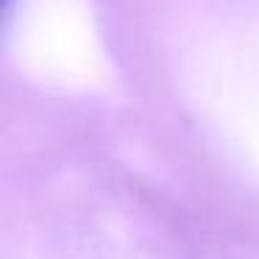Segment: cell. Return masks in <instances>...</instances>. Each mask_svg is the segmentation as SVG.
I'll return each instance as SVG.
<instances>
[{"label": "cell", "mask_w": 259, "mask_h": 259, "mask_svg": "<svg viewBox=\"0 0 259 259\" xmlns=\"http://www.w3.org/2000/svg\"><path fill=\"white\" fill-rule=\"evenodd\" d=\"M3 3H6V0H0V9H3Z\"/></svg>", "instance_id": "1"}]
</instances>
